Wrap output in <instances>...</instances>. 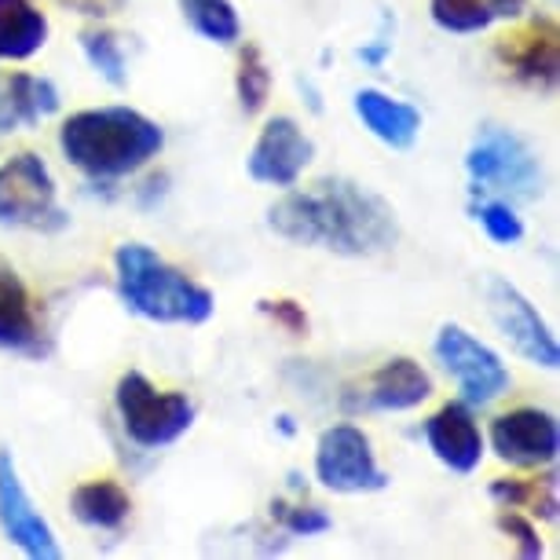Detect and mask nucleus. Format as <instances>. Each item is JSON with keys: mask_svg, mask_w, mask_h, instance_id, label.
<instances>
[{"mask_svg": "<svg viewBox=\"0 0 560 560\" xmlns=\"http://www.w3.org/2000/svg\"><path fill=\"white\" fill-rule=\"evenodd\" d=\"M268 228L293 246L337 257H377L399 242L393 202L348 176H319L304 191L282 195L268 209Z\"/></svg>", "mask_w": 560, "mask_h": 560, "instance_id": "nucleus-1", "label": "nucleus"}, {"mask_svg": "<svg viewBox=\"0 0 560 560\" xmlns=\"http://www.w3.org/2000/svg\"><path fill=\"white\" fill-rule=\"evenodd\" d=\"M162 125L132 107H96L78 110L62 121L59 151L89 179L132 176L162 154Z\"/></svg>", "mask_w": 560, "mask_h": 560, "instance_id": "nucleus-2", "label": "nucleus"}, {"mask_svg": "<svg viewBox=\"0 0 560 560\" xmlns=\"http://www.w3.org/2000/svg\"><path fill=\"white\" fill-rule=\"evenodd\" d=\"M114 290L132 315L165 326H202L213 319L217 298L187 271L173 268L143 242H121L114 249Z\"/></svg>", "mask_w": 560, "mask_h": 560, "instance_id": "nucleus-3", "label": "nucleus"}, {"mask_svg": "<svg viewBox=\"0 0 560 560\" xmlns=\"http://www.w3.org/2000/svg\"><path fill=\"white\" fill-rule=\"evenodd\" d=\"M465 173L472 179V195H494L505 202H535L546 187L542 158L505 125H480L465 151Z\"/></svg>", "mask_w": 560, "mask_h": 560, "instance_id": "nucleus-4", "label": "nucleus"}, {"mask_svg": "<svg viewBox=\"0 0 560 560\" xmlns=\"http://www.w3.org/2000/svg\"><path fill=\"white\" fill-rule=\"evenodd\" d=\"M114 410L121 418V429L136 447L158 451L168 447L195 425V404L184 393L158 388L140 370L118 377L114 385Z\"/></svg>", "mask_w": 560, "mask_h": 560, "instance_id": "nucleus-5", "label": "nucleus"}, {"mask_svg": "<svg viewBox=\"0 0 560 560\" xmlns=\"http://www.w3.org/2000/svg\"><path fill=\"white\" fill-rule=\"evenodd\" d=\"M70 224L59 209L56 176L34 151H19L0 162V228H23L56 235Z\"/></svg>", "mask_w": 560, "mask_h": 560, "instance_id": "nucleus-6", "label": "nucleus"}, {"mask_svg": "<svg viewBox=\"0 0 560 560\" xmlns=\"http://www.w3.org/2000/svg\"><path fill=\"white\" fill-rule=\"evenodd\" d=\"M432 352H436L440 366L454 377V385H458V393L469 407H491L494 399L510 393V366L502 363V355L491 345H483L465 326L443 323L436 341H432Z\"/></svg>", "mask_w": 560, "mask_h": 560, "instance_id": "nucleus-7", "label": "nucleus"}, {"mask_svg": "<svg viewBox=\"0 0 560 560\" xmlns=\"http://www.w3.org/2000/svg\"><path fill=\"white\" fill-rule=\"evenodd\" d=\"M315 480L334 494H370L388 488L385 469L374 458V443L352 421L323 429L315 443Z\"/></svg>", "mask_w": 560, "mask_h": 560, "instance_id": "nucleus-8", "label": "nucleus"}, {"mask_svg": "<svg viewBox=\"0 0 560 560\" xmlns=\"http://www.w3.org/2000/svg\"><path fill=\"white\" fill-rule=\"evenodd\" d=\"M488 308L494 326L502 330V337L510 341V348L524 363L542 366V370H557L560 366V345L549 323L538 315V308L524 298L521 290L513 287L502 275H491L488 279Z\"/></svg>", "mask_w": 560, "mask_h": 560, "instance_id": "nucleus-9", "label": "nucleus"}, {"mask_svg": "<svg viewBox=\"0 0 560 560\" xmlns=\"http://www.w3.org/2000/svg\"><path fill=\"white\" fill-rule=\"evenodd\" d=\"M432 396V377L421 370V363L407 355H396L370 370L363 382L348 385L341 393L345 415H399L415 410Z\"/></svg>", "mask_w": 560, "mask_h": 560, "instance_id": "nucleus-10", "label": "nucleus"}, {"mask_svg": "<svg viewBox=\"0 0 560 560\" xmlns=\"http://www.w3.org/2000/svg\"><path fill=\"white\" fill-rule=\"evenodd\" d=\"M0 532H4L8 542L30 560H59L62 557L56 532H51L45 513H40L34 499H30L12 451H4V447H0Z\"/></svg>", "mask_w": 560, "mask_h": 560, "instance_id": "nucleus-11", "label": "nucleus"}, {"mask_svg": "<svg viewBox=\"0 0 560 560\" xmlns=\"http://www.w3.org/2000/svg\"><path fill=\"white\" fill-rule=\"evenodd\" d=\"M491 451L516 469H542L557 462L560 429L542 407H513L491 421Z\"/></svg>", "mask_w": 560, "mask_h": 560, "instance_id": "nucleus-12", "label": "nucleus"}, {"mask_svg": "<svg viewBox=\"0 0 560 560\" xmlns=\"http://www.w3.org/2000/svg\"><path fill=\"white\" fill-rule=\"evenodd\" d=\"M312 158H315L312 136L290 114H275L271 121H264L257 143H253V151L246 158V168L257 184L293 187L304 176V168L312 165Z\"/></svg>", "mask_w": 560, "mask_h": 560, "instance_id": "nucleus-13", "label": "nucleus"}, {"mask_svg": "<svg viewBox=\"0 0 560 560\" xmlns=\"http://www.w3.org/2000/svg\"><path fill=\"white\" fill-rule=\"evenodd\" d=\"M494 56L516 81L532 84V89H557L560 78V34L549 15H535L532 23L516 26L513 34L499 37Z\"/></svg>", "mask_w": 560, "mask_h": 560, "instance_id": "nucleus-14", "label": "nucleus"}, {"mask_svg": "<svg viewBox=\"0 0 560 560\" xmlns=\"http://www.w3.org/2000/svg\"><path fill=\"white\" fill-rule=\"evenodd\" d=\"M425 443L451 472L462 477L477 472L483 462V432L465 399H451L425 421Z\"/></svg>", "mask_w": 560, "mask_h": 560, "instance_id": "nucleus-15", "label": "nucleus"}, {"mask_svg": "<svg viewBox=\"0 0 560 560\" xmlns=\"http://www.w3.org/2000/svg\"><path fill=\"white\" fill-rule=\"evenodd\" d=\"M0 348L19 355H45L48 334L37 301L12 264L0 260Z\"/></svg>", "mask_w": 560, "mask_h": 560, "instance_id": "nucleus-16", "label": "nucleus"}, {"mask_svg": "<svg viewBox=\"0 0 560 560\" xmlns=\"http://www.w3.org/2000/svg\"><path fill=\"white\" fill-rule=\"evenodd\" d=\"M62 96L56 81L37 78V73L12 70L0 78V136L34 129L51 114H59Z\"/></svg>", "mask_w": 560, "mask_h": 560, "instance_id": "nucleus-17", "label": "nucleus"}, {"mask_svg": "<svg viewBox=\"0 0 560 560\" xmlns=\"http://www.w3.org/2000/svg\"><path fill=\"white\" fill-rule=\"evenodd\" d=\"M352 107L374 140H382L393 151H410L415 147L421 132V110L415 103L388 96L382 89H359L352 96Z\"/></svg>", "mask_w": 560, "mask_h": 560, "instance_id": "nucleus-18", "label": "nucleus"}, {"mask_svg": "<svg viewBox=\"0 0 560 560\" xmlns=\"http://www.w3.org/2000/svg\"><path fill=\"white\" fill-rule=\"evenodd\" d=\"M70 513L92 532H121L132 516V499L118 480H89L70 491Z\"/></svg>", "mask_w": 560, "mask_h": 560, "instance_id": "nucleus-19", "label": "nucleus"}, {"mask_svg": "<svg viewBox=\"0 0 560 560\" xmlns=\"http://www.w3.org/2000/svg\"><path fill=\"white\" fill-rule=\"evenodd\" d=\"M48 45V15L34 0H0V62H26Z\"/></svg>", "mask_w": 560, "mask_h": 560, "instance_id": "nucleus-20", "label": "nucleus"}, {"mask_svg": "<svg viewBox=\"0 0 560 560\" xmlns=\"http://www.w3.org/2000/svg\"><path fill=\"white\" fill-rule=\"evenodd\" d=\"M491 502L502 505V510H527L538 521H557V477H535V480H521V477H499L491 480Z\"/></svg>", "mask_w": 560, "mask_h": 560, "instance_id": "nucleus-21", "label": "nucleus"}, {"mask_svg": "<svg viewBox=\"0 0 560 560\" xmlns=\"http://www.w3.org/2000/svg\"><path fill=\"white\" fill-rule=\"evenodd\" d=\"M184 23L195 30L198 37L213 40L220 48L238 45L242 37V19L231 0H176Z\"/></svg>", "mask_w": 560, "mask_h": 560, "instance_id": "nucleus-22", "label": "nucleus"}, {"mask_svg": "<svg viewBox=\"0 0 560 560\" xmlns=\"http://www.w3.org/2000/svg\"><path fill=\"white\" fill-rule=\"evenodd\" d=\"M81 51L89 59V67L100 73L103 81L114 84V89H125L129 84V59H125V45L121 37L107 26H89L81 30Z\"/></svg>", "mask_w": 560, "mask_h": 560, "instance_id": "nucleus-23", "label": "nucleus"}, {"mask_svg": "<svg viewBox=\"0 0 560 560\" xmlns=\"http://www.w3.org/2000/svg\"><path fill=\"white\" fill-rule=\"evenodd\" d=\"M235 96L238 107L246 118H257V114L268 107L271 96V70L264 62L257 45H246L238 51V70H235Z\"/></svg>", "mask_w": 560, "mask_h": 560, "instance_id": "nucleus-24", "label": "nucleus"}, {"mask_svg": "<svg viewBox=\"0 0 560 560\" xmlns=\"http://www.w3.org/2000/svg\"><path fill=\"white\" fill-rule=\"evenodd\" d=\"M429 15L443 34H480L494 23L488 0H429Z\"/></svg>", "mask_w": 560, "mask_h": 560, "instance_id": "nucleus-25", "label": "nucleus"}, {"mask_svg": "<svg viewBox=\"0 0 560 560\" xmlns=\"http://www.w3.org/2000/svg\"><path fill=\"white\" fill-rule=\"evenodd\" d=\"M472 217L480 220L483 235L499 242V246H516L524 238V220L516 217L513 202H505V198L480 195V202H472Z\"/></svg>", "mask_w": 560, "mask_h": 560, "instance_id": "nucleus-26", "label": "nucleus"}, {"mask_svg": "<svg viewBox=\"0 0 560 560\" xmlns=\"http://www.w3.org/2000/svg\"><path fill=\"white\" fill-rule=\"evenodd\" d=\"M275 516L282 521V532L293 538H319L334 527V516L319 510V505H287V502H275L271 505Z\"/></svg>", "mask_w": 560, "mask_h": 560, "instance_id": "nucleus-27", "label": "nucleus"}, {"mask_svg": "<svg viewBox=\"0 0 560 560\" xmlns=\"http://www.w3.org/2000/svg\"><path fill=\"white\" fill-rule=\"evenodd\" d=\"M494 524H499L502 535L513 538L516 553H521L524 560H538L546 553L542 538H538V527L532 524V516H524L521 510H502L499 505V516H494Z\"/></svg>", "mask_w": 560, "mask_h": 560, "instance_id": "nucleus-28", "label": "nucleus"}, {"mask_svg": "<svg viewBox=\"0 0 560 560\" xmlns=\"http://www.w3.org/2000/svg\"><path fill=\"white\" fill-rule=\"evenodd\" d=\"M257 312L268 315V319L279 326V330H287L290 337H308V330H312L308 312H304V304L293 298H264V301H257Z\"/></svg>", "mask_w": 560, "mask_h": 560, "instance_id": "nucleus-29", "label": "nucleus"}, {"mask_svg": "<svg viewBox=\"0 0 560 560\" xmlns=\"http://www.w3.org/2000/svg\"><path fill=\"white\" fill-rule=\"evenodd\" d=\"M59 8H67L73 15H84V19H114L118 12H125L129 0H56Z\"/></svg>", "mask_w": 560, "mask_h": 560, "instance_id": "nucleus-30", "label": "nucleus"}, {"mask_svg": "<svg viewBox=\"0 0 560 560\" xmlns=\"http://www.w3.org/2000/svg\"><path fill=\"white\" fill-rule=\"evenodd\" d=\"M388 51H393V40H388V37H377V40H374V45L359 48V59H363V62H366V67H385Z\"/></svg>", "mask_w": 560, "mask_h": 560, "instance_id": "nucleus-31", "label": "nucleus"}, {"mask_svg": "<svg viewBox=\"0 0 560 560\" xmlns=\"http://www.w3.org/2000/svg\"><path fill=\"white\" fill-rule=\"evenodd\" d=\"M488 4H491L494 19H521L527 0H488Z\"/></svg>", "mask_w": 560, "mask_h": 560, "instance_id": "nucleus-32", "label": "nucleus"}]
</instances>
